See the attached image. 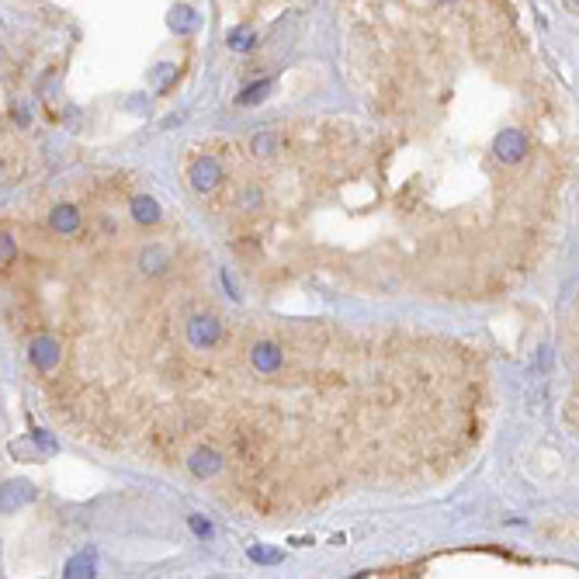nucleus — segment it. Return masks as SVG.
<instances>
[{
    "mask_svg": "<svg viewBox=\"0 0 579 579\" xmlns=\"http://www.w3.org/2000/svg\"><path fill=\"white\" fill-rule=\"evenodd\" d=\"M281 146H285V135H281V132H260V135L250 142L253 157H278Z\"/></svg>",
    "mask_w": 579,
    "mask_h": 579,
    "instance_id": "obj_4",
    "label": "nucleus"
},
{
    "mask_svg": "<svg viewBox=\"0 0 579 579\" xmlns=\"http://www.w3.org/2000/svg\"><path fill=\"white\" fill-rule=\"evenodd\" d=\"M170 25H173V32H181V35H191V32L198 28V18H195V11H191V7H173V14H170Z\"/></svg>",
    "mask_w": 579,
    "mask_h": 579,
    "instance_id": "obj_7",
    "label": "nucleus"
},
{
    "mask_svg": "<svg viewBox=\"0 0 579 579\" xmlns=\"http://www.w3.org/2000/svg\"><path fill=\"white\" fill-rule=\"evenodd\" d=\"M49 226H52L56 233H63V236H73V233L80 229V212H77V208H56V212L49 215Z\"/></svg>",
    "mask_w": 579,
    "mask_h": 579,
    "instance_id": "obj_3",
    "label": "nucleus"
},
{
    "mask_svg": "<svg viewBox=\"0 0 579 579\" xmlns=\"http://www.w3.org/2000/svg\"><path fill=\"white\" fill-rule=\"evenodd\" d=\"M188 177H191L195 191H215L222 184V164L215 157H198L191 164V170H188Z\"/></svg>",
    "mask_w": 579,
    "mask_h": 579,
    "instance_id": "obj_1",
    "label": "nucleus"
},
{
    "mask_svg": "<svg viewBox=\"0 0 579 579\" xmlns=\"http://www.w3.org/2000/svg\"><path fill=\"white\" fill-rule=\"evenodd\" d=\"M267 90H271V80L250 83L247 90H243V94H240V104H253V101H260V97H267Z\"/></svg>",
    "mask_w": 579,
    "mask_h": 579,
    "instance_id": "obj_8",
    "label": "nucleus"
},
{
    "mask_svg": "<svg viewBox=\"0 0 579 579\" xmlns=\"http://www.w3.org/2000/svg\"><path fill=\"white\" fill-rule=\"evenodd\" d=\"M166 267H170V250L160 247V243H150V247L139 253V271L142 274H153L157 278V274H164Z\"/></svg>",
    "mask_w": 579,
    "mask_h": 579,
    "instance_id": "obj_2",
    "label": "nucleus"
},
{
    "mask_svg": "<svg viewBox=\"0 0 579 579\" xmlns=\"http://www.w3.org/2000/svg\"><path fill=\"white\" fill-rule=\"evenodd\" d=\"M250 555H253V559H260V562H274V559H278L274 551H260V548H253Z\"/></svg>",
    "mask_w": 579,
    "mask_h": 579,
    "instance_id": "obj_9",
    "label": "nucleus"
},
{
    "mask_svg": "<svg viewBox=\"0 0 579 579\" xmlns=\"http://www.w3.org/2000/svg\"><path fill=\"white\" fill-rule=\"evenodd\" d=\"M226 42H229L236 52H250V49L257 45V32H253V28H247V25H236V28H229Z\"/></svg>",
    "mask_w": 579,
    "mask_h": 579,
    "instance_id": "obj_6",
    "label": "nucleus"
},
{
    "mask_svg": "<svg viewBox=\"0 0 579 579\" xmlns=\"http://www.w3.org/2000/svg\"><path fill=\"white\" fill-rule=\"evenodd\" d=\"M576 4H579V0H576Z\"/></svg>",
    "mask_w": 579,
    "mask_h": 579,
    "instance_id": "obj_10",
    "label": "nucleus"
},
{
    "mask_svg": "<svg viewBox=\"0 0 579 579\" xmlns=\"http://www.w3.org/2000/svg\"><path fill=\"white\" fill-rule=\"evenodd\" d=\"M132 215L139 222H160V205L153 198H146V195H135L132 198Z\"/></svg>",
    "mask_w": 579,
    "mask_h": 579,
    "instance_id": "obj_5",
    "label": "nucleus"
}]
</instances>
